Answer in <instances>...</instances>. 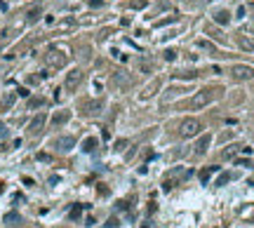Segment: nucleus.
<instances>
[{
	"label": "nucleus",
	"mask_w": 254,
	"mask_h": 228,
	"mask_svg": "<svg viewBox=\"0 0 254 228\" xmlns=\"http://www.w3.org/2000/svg\"><path fill=\"white\" fill-rule=\"evenodd\" d=\"M200 130H202V125L195 118H186V120H181V125H179V134L184 136V139H191V136L200 134Z\"/></svg>",
	"instance_id": "nucleus-1"
},
{
	"label": "nucleus",
	"mask_w": 254,
	"mask_h": 228,
	"mask_svg": "<svg viewBox=\"0 0 254 228\" xmlns=\"http://www.w3.org/2000/svg\"><path fill=\"white\" fill-rule=\"evenodd\" d=\"M221 94V92H219ZM214 96H216V90H202V92H198L193 99H191V104L188 106L191 108H205L210 101H214Z\"/></svg>",
	"instance_id": "nucleus-2"
},
{
	"label": "nucleus",
	"mask_w": 254,
	"mask_h": 228,
	"mask_svg": "<svg viewBox=\"0 0 254 228\" xmlns=\"http://www.w3.org/2000/svg\"><path fill=\"white\" fill-rule=\"evenodd\" d=\"M231 76H233L235 80H252V78H254V68L247 66V64H235V66L231 68Z\"/></svg>",
	"instance_id": "nucleus-3"
},
{
	"label": "nucleus",
	"mask_w": 254,
	"mask_h": 228,
	"mask_svg": "<svg viewBox=\"0 0 254 228\" xmlns=\"http://www.w3.org/2000/svg\"><path fill=\"white\" fill-rule=\"evenodd\" d=\"M80 82H82V71H80V68H73V71H68V73H66L64 87H66L68 92H76Z\"/></svg>",
	"instance_id": "nucleus-4"
},
{
	"label": "nucleus",
	"mask_w": 254,
	"mask_h": 228,
	"mask_svg": "<svg viewBox=\"0 0 254 228\" xmlns=\"http://www.w3.org/2000/svg\"><path fill=\"white\" fill-rule=\"evenodd\" d=\"M101 108H104V101L101 99H94V101H85L82 104V113L85 115H99Z\"/></svg>",
	"instance_id": "nucleus-5"
},
{
	"label": "nucleus",
	"mask_w": 254,
	"mask_h": 228,
	"mask_svg": "<svg viewBox=\"0 0 254 228\" xmlns=\"http://www.w3.org/2000/svg\"><path fill=\"white\" fill-rule=\"evenodd\" d=\"M47 64L52 68H61L66 64V57L61 52H57V50H50V52H47Z\"/></svg>",
	"instance_id": "nucleus-6"
},
{
	"label": "nucleus",
	"mask_w": 254,
	"mask_h": 228,
	"mask_svg": "<svg viewBox=\"0 0 254 228\" xmlns=\"http://www.w3.org/2000/svg\"><path fill=\"white\" fill-rule=\"evenodd\" d=\"M45 122H47V115H45V113H38L33 120L28 122V132H31V134H38L42 127H45Z\"/></svg>",
	"instance_id": "nucleus-7"
},
{
	"label": "nucleus",
	"mask_w": 254,
	"mask_h": 228,
	"mask_svg": "<svg viewBox=\"0 0 254 228\" xmlns=\"http://www.w3.org/2000/svg\"><path fill=\"white\" fill-rule=\"evenodd\" d=\"M76 146V136H59L57 141H54V148H59V151H71V148Z\"/></svg>",
	"instance_id": "nucleus-8"
},
{
	"label": "nucleus",
	"mask_w": 254,
	"mask_h": 228,
	"mask_svg": "<svg viewBox=\"0 0 254 228\" xmlns=\"http://www.w3.org/2000/svg\"><path fill=\"white\" fill-rule=\"evenodd\" d=\"M113 82H116L120 90H130V87H132V78H130L127 73H122V71L120 73H113Z\"/></svg>",
	"instance_id": "nucleus-9"
},
{
	"label": "nucleus",
	"mask_w": 254,
	"mask_h": 228,
	"mask_svg": "<svg viewBox=\"0 0 254 228\" xmlns=\"http://www.w3.org/2000/svg\"><path fill=\"white\" fill-rule=\"evenodd\" d=\"M210 144H212V136H210V134H202L200 139H198V144H195V153H198V155H202V153H207V148H210Z\"/></svg>",
	"instance_id": "nucleus-10"
},
{
	"label": "nucleus",
	"mask_w": 254,
	"mask_h": 228,
	"mask_svg": "<svg viewBox=\"0 0 254 228\" xmlns=\"http://www.w3.org/2000/svg\"><path fill=\"white\" fill-rule=\"evenodd\" d=\"M19 224H21V216L17 214V212L5 214V226H19Z\"/></svg>",
	"instance_id": "nucleus-11"
},
{
	"label": "nucleus",
	"mask_w": 254,
	"mask_h": 228,
	"mask_svg": "<svg viewBox=\"0 0 254 228\" xmlns=\"http://www.w3.org/2000/svg\"><path fill=\"white\" fill-rule=\"evenodd\" d=\"M68 120H71V113H68V111H61V113H57L52 118L54 125H64V122H68Z\"/></svg>",
	"instance_id": "nucleus-12"
},
{
	"label": "nucleus",
	"mask_w": 254,
	"mask_h": 228,
	"mask_svg": "<svg viewBox=\"0 0 254 228\" xmlns=\"http://www.w3.org/2000/svg\"><path fill=\"white\" fill-rule=\"evenodd\" d=\"M238 151H240V146H228L226 151L221 153V158H224V160H231V158H235V155H238Z\"/></svg>",
	"instance_id": "nucleus-13"
},
{
	"label": "nucleus",
	"mask_w": 254,
	"mask_h": 228,
	"mask_svg": "<svg viewBox=\"0 0 254 228\" xmlns=\"http://www.w3.org/2000/svg\"><path fill=\"white\" fill-rule=\"evenodd\" d=\"M214 19H216L219 24H228V21H231V14H228L226 10H219V12L214 14Z\"/></svg>",
	"instance_id": "nucleus-14"
},
{
	"label": "nucleus",
	"mask_w": 254,
	"mask_h": 228,
	"mask_svg": "<svg viewBox=\"0 0 254 228\" xmlns=\"http://www.w3.org/2000/svg\"><path fill=\"white\" fill-rule=\"evenodd\" d=\"M82 151H85V153H92L94 148H97V139H92V136H90V139H85V144H82Z\"/></svg>",
	"instance_id": "nucleus-15"
},
{
	"label": "nucleus",
	"mask_w": 254,
	"mask_h": 228,
	"mask_svg": "<svg viewBox=\"0 0 254 228\" xmlns=\"http://www.w3.org/2000/svg\"><path fill=\"white\" fill-rule=\"evenodd\" d=\"M231 179H233V174H221L219 176V179H216V186H224V184H228V181H231Z\"/></svg>",
	"instance_id": "nucleus-16"
},
{
	"label": "nucleus",
	"mask_w": 254,
	"mask_h": 228,
	"mask_svg": "<svg viewBox=\"0 0 254 228\" xmlns=\"http://www.w3.org/2000/svg\"><path fill=\"white\" fill-rule=\"evenodd\" d=\"M214 172H216V167H207V170H205V172L200 174V179H202V181H207V179H210Z\"/></svg>",
	"instance_id": "nucleus-17"
},
{
	"label": "nucleus",
	"mask_w": 254,
	"mask_h": 228,
	"mask_svg": "<svg viewBox=\"0 0 254 228\" xmlns=\"http://www.w3.org/2000/svg\"><path fill=\"white\" fill-rule=\"evenodd\" d=\"M28 106H31V108H36V106H45V99H40V96H38V99H31V101H28Z\"/></svg>",
	"instance_id": "nucleus-18"
},
{
	"label": "nucleus",
	"mask_w": 254,
	"mask_h": 228,
	"mask_svg": "<svg viewBox=\"0 0 254 228\" xmlns=\"http://www.w3.org/2000/svg\"><path fill=\"white\" fill-rule=\"evenodd\" d=\"M38 14H40V10H33V12H28V21H36V19H38Z\"/></svg>",
	"instance_id": "nucleus-19"
},
{
	"label": "nucleus",
	"mask_w": 254,
	"mask_h": 228,
	"mask_svg": "<svg viewBox=\"0 0 254 228\" xmlns=\"http://www.w3.org/2000/svg\"><path fill=\"white\" fill-rule=\"evenodd\" d=\"M165 59H167V61H172V59H174V50H167V52H165Z\"/></svg>",
	"instance_id": "nucleus-20"
},
{
	"label": "nucleus",
	"mask_w": 254,
	"mask_h": 228,
	"mask_svg": "<svg viewBox=\"0 0 254 228\" xmlns=\"http://www.w3.org/2000/svg\"><path fill=\"white\" fill-rule=\"evenodd\" d=\"M2 136H7V127H5V125L0 122V139H2Z\"/></svg>",
	"instance_id": "nucleus-21"
},
{
	"label": "nucleus",
	"mask_w": 254,
	"mask_h": 228,
	"mask_svg": "<svg viewBox=\"0 0 254 228\" xmlns=\"http://www.w3.org/2000/svg\"><path fill=\"white\" fill-rule=\"evenodd\" d=\"M78 216H80V207H76V209L71 212V219H78Z\"/></svg>",
	"instance_id": "nucleus-22"
},
{
	"label": "nucleus",
	"mask_w": 254,
	"mask_h": 228,
	"mask_svg": "<svg viewBox=\"0 0 254 228\" xmlns=\"http://www.w3.org/2000/svg\"><path fill=\"white\" fill-rule=\"evenodd\" d=\"M141 228H151V226H141Z\"/></svg>",
	"instance_id": "nucleus-23"
}]
</instances>
